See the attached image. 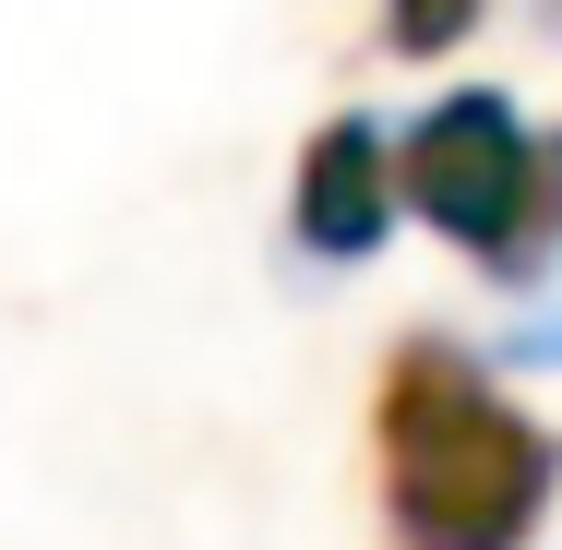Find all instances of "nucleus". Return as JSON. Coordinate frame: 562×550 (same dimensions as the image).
<instances>
[{
	"label": "nucleus",
	"mask_w": 562,
	"mask_h": 550,
	"mask_svg": "<svg viewBox=\"0 0 562 550\" xmlns=\"http://www.w3.org/2000/svg\"><path fill=\"white\" fill-rule=\"evenodd\" d=\"M383 527L395 550H527L562 491V431L515 407L454 335H407L371 383Z\"/></svg>",
	"instance_id": "1"
},
{
	"label": "nucleus",
	"mask_w": 562,
	"mask_h": 550,
	"mask_svg": "<svg viewBox=\"0 0 562 550\" xmlns=\"http://www.w3.org/2000/svg\"><path fill=\"white\" fill-rule=\"evenodd\" d=\"M395 216H407V204H395V144H383V120L336 109L312 144H300V180H288L300 251H312V263H359V251H383Z\"/></svg>",
	"instance_id": "3"
},
{
	"label": "nucleus",
	"mask_w": 562,
	"mask_h": 550,
	"mask_svg": "<svg viewBox=\"0 0 562 550\" xmlns=\"http://www.w3.org/2000/svg\"><path fill=\"white\" fill-rule=\"evenodd\" d=\"M395 204L479 251L491 276H539L562 251V132H527L491 85H454L395 132Z\"/></svg>",
	"instance_id": "2"
},
{
	"label": "nucleus",
	"mask_w": 562,
	"mask_h": 550,
	"mask_svg": "<svg viewBox=\"0 0 562 550\" xmlns=\"http://www.w3.org/2000/svg\"><path fill=\"white\" fill-rule=\"evenodd\" d=\"M491 0H383V48H407V60H443L454 36L479 24Z\"/></svg>",
	"instance_id": "4"
}]
</instances>
